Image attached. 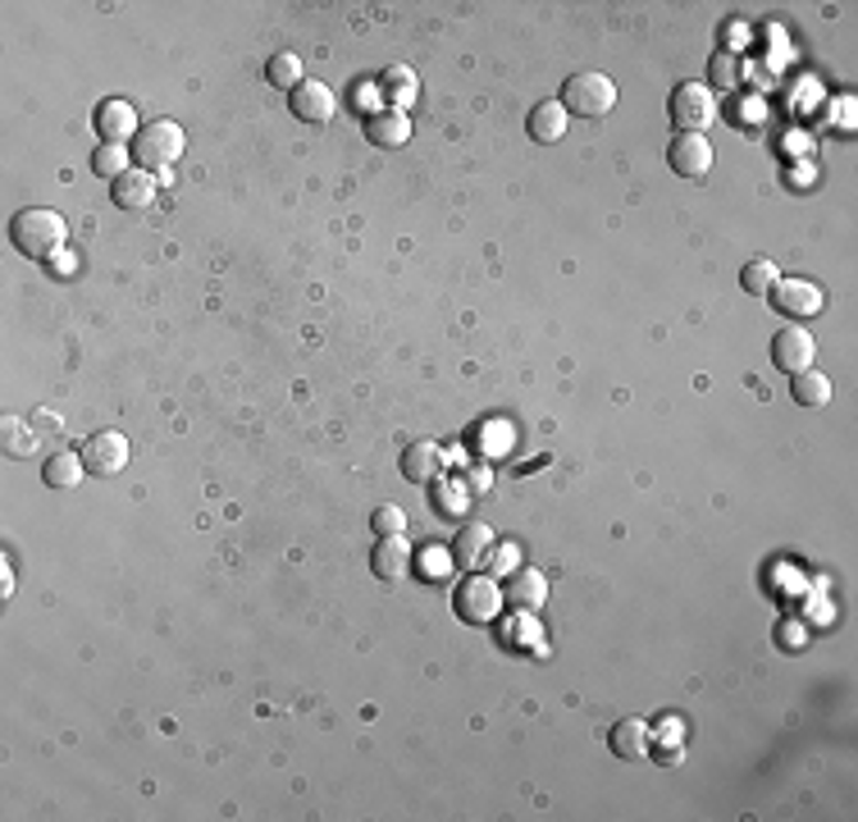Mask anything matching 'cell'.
I'll return each mask as SVG.
<instances>
[{
    "label": "cell",
    "instance_id": "484cf974",
    "mask_svg": "<svg viewBox=\"0 0 858 822\" xmlns=\"http://www.w3.org/2000/svg\"><path fill=\"white\" fill-rule=\"evenodd\" d=\"M0 443H6V453H10V458H28L32 448H37V434L28 430V421L6 417V421H0Z\"/></svg>",
    "mask_w": 858,
    "mask_h": 822
},
{
    "label": "cell",
    "instance_id": "6da1fadb",
    "mask_svg": "<svg viewBox=\"0 0 858 822\" xmlns=\"http://www.w3.org/2000/svg\"><path fill=\"white\" fill-rule=\"evenodd\" d=\"M64 238H69V224H64V215L51 210V206H23V210L10 219V243H14V251L28 256V260H51V256H60Z\"/></svg>",
    "mask_w": 858,
    "mask_h": 822
},
{
    "label": "cell",
    "instance_id": "8fae6325",
    "mask_svg": "<svg viewBox=\"0 0 858 822\" xmlns=\"http://www.w3.org/2000/svg\"><path fill=\"white\" fill-rule=\"evenodd\" d=\"M503 599H507V608H516V613H539L544 599H548V580H544V572H539V567H516V572L507 576V585H503Z\"/></svg>",
    "mask_w": 858,
    "mask_h": 822
},
{
    "label": "cell",
    "instance_id": "7a4b0ae2",
    "mask_svg": "<svg viewBox=\"0 0 858 822\" xmlns=\"http://www.w3.org/2000/svg\"><path fill=\"white\" fill-rule=\"evenodd\" d=\"M183 129L174 120H152V124H142L137 137L128 142V152H133V165L146 169V174H169L174 161L183 156Z\"/></svg>",
    "mask_w": 858,
    "mask_h": 822
},
{
    "label": "cell",
    "instance_id": "9a60e30c",
    "mask_svg": "<svg viewBox=\"0 0 858 822\" xmlns=\"http://www.w3.org/2000/svg\"><path fill=\"white\" fill-rule=\"evenodd\" d=\"M156 193H161L156 174H146V169H137V165H133L124 178L110 183V202H115L120 210H142V206H152Z\"/></svg>",
    "mask_w": 858,
    "mask_h": 822
},
{
    "label": "cell",
    "instance_id": "ac0fdd59",
    "mask_svg": "<svg viewBox=\"0 0 858 822\" xmlns=\"http://www.w3.org/2000/svg\"><path fill=\"white\" fill-rule=\"evenodd\" d=\"M397 471H402L406 480H412V484H434V480H438V471H443V453H438V443L421 439V443H412V448H402Z\"/></svg>",
    "mask_w": 858,
    "mask_h": 822
},
{
    "label": "cell",
    "instance_id": "5bb4252c",
    "mask_svg": "<svg viewBox=\"0 0 858 822\" xmlns=\"http://www.w3.org/2000/svg\"><path fill=\"white\" fill-rule=\"evenodd\" d=\"M489 553H494V531L484 526V521H466V526L453 535V563L475 572L489 563Z\"/></svg>",
    "mask_w": 858,
    "mask_h": 822
},
{
    "label": "cell",
    "instance_id": "44dd1931",
    "mask_svg": "<svg viewBox=\"0 0 858 822\" xmlns=\"http://www.w3.org/2000/svg\"><path fill=\"white\" fill-rule=\"evenodd\" d=\"M466 503H471L466 484H457V480H434V484H430V507H434L443 521H466Z\"/></svg>",
    "mask_w": 858,
    "mask_h": 822
},
{
    "label": "cell",
    "instance_id": "2e32d148",
    "mask_svg": "<svg viewBox=\"0 0 858 822\" xmlns=\"http://www.w3.org/2000/svg\"><path fill=\"white\" fill-rule=\"evenodd\" d=\"M608 744H612V754H617V759L640 763V759H649V750H653V731H649V722H644V718H621V722L612 727Z\"/></svg>",
    "mask_w": 858,
    "mask_h": 822
},
{
    "label": "cell",
    "instance_id": "d6a6232c",
    "mask_svg": "<svg viewBox=\"0 0 858 822\" xmlns=\"http://www.w3.org/2000/svg\"><path fill=\"white\" fill-rule=\"evenodd\" d=\"M471 490H475V494H484V490H489V471H484V466L471 475Z\"/></svg>",
    "mask_w": 858,
    "mask_h": 822
},
{
    "label": "cell",
    "instance_id": "e0dca14e",
    "mask_svg": "<svg viewBox=\"0 0 858 822\" xmlns=\"http://www.w3.org/2000/svg\"><path fill=\"white\" fill-rule=\"evenodd\" d=\"M567 129H571V115L562 110V101H539V105L530 110V120H526L530 142H544V146L562 142V137H567Z\"/></svg>",
    "mask_w": 858,
    "mask_h": 822
},
{
    "label": "cell",
    "instance_id": "cb8c5ba5",
    "mask_svg": "<svg viewBox=\"0 0 858 822\" xmlns=\"http://www.w3.org/2000/svg\"><path fill=\"white\" fill-rule=\"evenodd\" d=\"M776 279H781V270L772 266V260H767V256H754V260H750V266H744V270H740V288H744V292H750V297H767V292L776 288Z\"/></svg>",
    "mask_w": 858,
    "mask_h": 822
},
{
    "label": "cell",
    "instance_id": "7c38bea8",
    "mask_svg": "<svg viewBox=\"0 0 858 822\" xmlns=\"http://www.w3.org/2000/svg\"><path fill=\"white\" fill-rule=\"evenodd\" d=\"M92 124H96V133H101V142H133L137 137V110L128 105V101H120V96H110V101H101L96 105V115H92Z\"/></svg>",
    "mask_w": 858,
    "mask_h": 822
},
{
    "label": "cell",
    "instance_id": "d6986e66",
    "mask_svg": "<svg viewBox=\"0 0 858 822\" xmlns=\"http://www.w3.org/2000/svg\"><path fill=\"white\" fill-rule=\"evenodd\" d=\"M370 572H375L380 580H402L406 572H412V548H406L402 535H384L375 544V553H370Z\"/></svg>",
    "mask_w": 858,
    "mask_h": 822
},
{
    "label": "cell",
    "instance_id": "ba28073f",
    "mask_svg": "<svg viewBox=\"0 0 858 822\" xmlns=\"http://www.w3.org/2000/svg\"><path fill=\"white\" fill-rule=\"evenodd\" d=\"M79 458L92 475H120L128 466V439L120 430H101L79 448Z\"/></svg>",
    "mask_w": 858,
    "mask_h": 822
},
{
    "label": "cell",
    "instance_id": "83f0119b",
    "mask_svg": "<svg viewBox=\"0 0 858 822\" xmlns=\"http://www.w3.org/2000/svg\"><path fill=\"white\" fill-rule=\"evenodd\" d=\"M370 531H375L380 540H384V535H406V512L393 507V503L375 507V516H370Z\"/></svg>",
    "mask_w": 858,
    "mask_h": 822
},
{
    "label": "cell",
    "instance_id": "f546056e",
    "mask_svg": "<svg viewBox=\"0 0 858 822\" xmlns=\"http://www.w3.org/2000/svg\"><path fill=\"white\" fill-rule=\"evenodd\" d=\"M713 83L717 88H735L740 83V60L735 55H722V51L713 55Z\"/></svg>",
    "mask_w": 858,
    "mask_h": 822
},
{
    "label": "cell",
    "instance_id": "3957f363",
    "mask_svg": "<svg viewBox=\"0 0 858 822\" xmlns=\"http://www.w3.org/2000/svg\"><path fill=\"white\" fill-rule=\"evenodd\" d=\"M617 105V83L608 73H571L562 83V110L576 120H603Z\"/></svg>",
    "mask_w": 858,
    "mask_h": 822
},
{
    "label": "cell",
    "instance_id": "8992f818",
    "mask_svg": "<svg viewBox=\"0 0 858 822\" xmlns=\"http://www.w3.org/2000/svg\"><path fill=\"white\" fill-rule=\"evenodd\" d=\"M767 302L781 316H790V320H808V316L823 311V288H817L813 279H776V288L767 292Z\"/></svg>",
    "mask_w": 858,
    "mask_h": 822
},
{
    "label": "cell",
    "instance_id": "1f68e13d",
    "mask_svg": "<svg viewBox=\"0 0 858 822\" xmlns=\"http://www.w3.org/2000/svg\"><path fill=\"white\" fill-rule=\"evenodd\" d=\"M51 275H73V256H51Z\"/></svg>",
    "mask_w": 858,
    "mask_h": 822
},
{
    "label": "cell",
    "instance_id": "4dcf8cb0",
    "mask_svg": "<svg viewBox=\"0 0 858 822\" xmlns=\"http://www.w3.org/2000/svg\"><path fill=\"white\" fill-rule=\"evenodd\" d=\"M489 567H494L498 576H503V572L511 576V572H516V548H503V553H489Z\"/></svg>",
    "mask_w": 858,
    "mask_h": 822
},
{
    "label": "cell",
    "instance_id": "ffe728a7",
    "mask_svg": "<svg viewBox=\"0 0 858 822\" xmlns=\"http://www.w3.org/2000/svg\"><path fill=\"white\" fill-rule=\"evenodd\" d=\"M790 398L795 407L804 411H823L831 402V376H817V370H799V376H790Z\"/></svg>",
    "mask_w": 858,
    "mask_h": 822
},
{
    "label": "cell",
    "instance_id": "4fadbf2b",
    "mask_svg": "<svg viewBox=\"0 0 858 822\" xmlns=\"http://www.w3.org/2000/svg\"><path fill=\"white\" fill-rule=\"evenodd\" d=\"M288 110H292V120H302V124H329L333 120V92L324 83H297L288 92Z\"/></svg>",
    "mask_w": 858,
    "mask_h": 822
},
{
    "label": "cell",
    "instance_id": "9c48e42d",
    "mask_svg": "<svg viewBox=\"0 0 858 822\" xmlns=\"http://www.w3.org/2000/svg\"><path fill=\"white\" fill-rule=\"evenodd\" d=\"M666 165L681 178H703L707 169H713V142H707L703 133H676L666 146Z\"/></svg>",
    "mask_w": 858,
    "mask_h": 822
},
{
    "label": "cell",
    "instance_id": "f1b7e54d",
    "mask_svg": "<svg viewBox=\"0 0 858 822\" xmlns=\"http://www.w3.org/2000/svg\"><path fill=\"white\" fill-rule=\"evenodd\" d=\"M453 567H457V563H453V548H425V553H421V576H425V580H443Z\"/></svg>",
    "mask_w": 858,
    "mask_h": 822
},
{
    "label": "cell",
    "instance_id": "52a82bcc",
    "mask_svg": "<svg viewBox=\"0 0 858 822\" xmlns=\"http://www.w3.org/2000/svg\"><path fill=\"white\" fill-rule=\"evenodd\" d=\"M361 129H365V142H370V146H380V152H397V146L412 142V120H406V110H402V105L370 110V115L361 120Z\"/></svg>",
    "mask_w": 858,
    "mask_h": 822
},
{
    "label": "cell",
    "instance_id": "4316f807",
    "mask_svg": "<svg viewBox=\"0 0 858 822\" xmlns=\"http://www.w3.org/2000/svg\"><path fill=\"white\" fill-rule=\"evenodd\" d=\"M380 92H384L389 101H393V92H397V96H402V105H406V101L416 96V73H412V69H402V64L384 69V73H380Z\"/></svg>",
    "mask_w": 858,
    "mask_h": 822
},
{
    "label": "cell",
    "instance_id": "7402d4cb",
    "mask_svg": "<svg viewBox=\"0 0 858 822\" xmlns=\"http://www.w3.org/2000/svg\"><path fill=\"white\" fill-rule=\"evenodd\" d=\"M128 169H133V152H128L124 142H101L96 152H92V174H96V178H110V183H115V178H124Z\"/></svg>",
    "mask_w": 858,
    "mask_h": 822
},
{
    "label": "cell",
    "instance_id": "277c9868",
    "mask_svg": "<svg viewBox=\"0 0 858 822\" xmlns=\"http://www.w3.org/2000/svg\"><path fill=\"white\" fill-rule=\"evenodd\" d=\"M503 608H507V599H503V585L494 576H466L453 589V613L466 626H489V621H498Z\"/></svg>",
    "mask_w": 858,
    "mask_h": 822
},
{
    "label": "cell",
    "instance_id": "5b68a950",
    "mask_svg": "<svg viewBox=\"0 0 858 822\" xmlns=\"http://www.w3.org/2000/svg\"><path fill=\"white\" fill-rule=\"evenodd\" d=\"M666 115H671V124H676V133H703L717 120V96L703 83H681L666 101Z\"/></svg>",
    "mask_w": 858,
    "mask_h": 822
},
{
    "label": "cell",
    "instance_id": "d4e9b609",
    "mask_svg": "<svg viewBox=\"0 0 858 822\" xmlns=\"http://www.w3.org/2000/svg\"><path fill=\"white\" fill-rule=\"evenodd\" d=\"M266 83H270V88H279V92H283V88L292 92L297 83H302V60H297L292 51L270 55V60H266Z\"/></svg>",
    "mask_w": 858,
    "mask_h": 822
},
{
    "label": "cell",
    "instance_id": "30bf717a",
    "mask_svg": "<svg viewBox=\"0 0 858 822\" xmlns=\"http://www.w3.org/2000/svg\"><path fill=\"white\" fill-rule=\"evenodd\" d=\"M813 357H817V343H813V333L790 325V329H781L776 339H772V366L781 370V376H799V370H813Z\"/></svg>",
    "mask_w": 858,
    "mask_h": 822
},
{
    "label": "cell",
    "instance_id": "603a6c76",
    "mask_svg": "<svg viewBox=\"0 0 858 822\" xmlns=\"http://www.w3.org/2000/svg\"><path fill=\"white\" fill-rule=\"evenodd\" d=\"M83 458L79 453H51L46 466H42V480L51 484V490H73V484L83 480Z\"/></svg>",
    "mask_w": 858,
    "mask_h": 822
}]
</instances>
